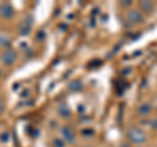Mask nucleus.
<instances>
[{
  "mask_svg": "<svg viewBox=\"0 0 157 147\" xmlns=\"http://www.w3.org/2000/svg\"><path fill=\"white\" fill-rule=\"evenodd\" d=\"M127 138L131 143H135V145H141L147 141V135L139 127H131V129L127 131Z\"/></svg>",
  "mask_w": 157,
  "mask_h": 147,
  "instance_id": "nucleus-1",
  "label": "nucleus"
},
{
  "mask_svg": "<svg viewBox=\"0 0 157 147\" xmlns=\"http://www.w3.org/2000/svg\"><path fill=\"white\" fill-rule=\"evenodd\" d=\"M126 21L128 22V25H136L143 21V14L137 9H130L126 14Z\"/></svg>",
  "mask_w": 157,
  "mask_h": 147,
  "instance_id": "nucleus-2",
  "label": "nucleus"
},
{
  "mask_svg": "<svg viewBox=\"0 0 157 147\" xmlns=\"http://www.w3.org/2000/svg\"><path fill=\"white\" fill-rule=\"evenodd\" d=\"M16 59H17V53L14 50H7V51H4L2 55V61L4 65H7V66L13 65Z\"/></svg>",
  "mask_w": 157,
  "mask_h": 147,
  "instance_id": "nucleus-3",
  "label": "nucleus"
},
{
  "mask_svg": "<svg viewBox=\"0 0 157 147\" xmlns=\"http://www.w3.org/2000/svg\"><path fill=\"white\" fill-rule=\"evenodd\" d=\"M0 14L6 18L12 17L13 16V8H12L11 4H8V3L2 4V6H0Z\"/></svg>",
  "mask_w": 157,
  "mask_h": 147,
  "instance_id": "nucleus-4",
  "label": "nucleus"
},
{
  "mask_svg": "<svg viewBox=\"0 0 157 147\" xmlns=\"http://www.w3.org/2000/svg\"><path fill=\"white\" fill-rule=\"evenodd\" d=\"M62 135H63V138H64V142H73L75 141V133L72 131V129L70 126H64L62 129Z\"/></svg>",
  "mask_w": 157,
  "mask_h": 147,
  "instance_id": "nucleus-5",
  "label": "nucleus"
},
{
  "mask_svg": "<svg viewBox=\"0 0 157 147\" xmlns=\"http://www.w3.org/2000/svg\"><path fill=\"white\" fill-rule=\"evenodd\" d=\"M151 112H152V105L148 104V102H145V104H141V105L139 106V109H137V113H139L141 117L149 116Z\"/></svg>",
  "mask_w": 157,
  "mask_h": 147,
  "instance_id": "nucleus-6",
  "label": "nucleus"
},
{
  "mask_svg": "<svg viewBox=\"0 0 157 147\" xmlns=\"http://www.w3.org/2000/svg\"><path fill=\"white\" fill-rule=\"evenodd\" d=\"M139 7H140V9L143 12L149 13V12H152V9H153V3L152 2H141L139 4Z\"/></svg>",
  "mask_w": 157,
  "mask_h": 147,
  "instance_id": "nucleus-7",
  "label": "nucleus"
},
{
  "mask_svg": "<svg viewBox=\"0 0 157 147\" xmlns=\"http://www.w3.org/2000/svg\"><path fill=\"white\" fill-rule=\"evenodd\" d=\"M58 113L60 114L62 117H64V118H66V117L70 116V108H68L66 104H62L58 108Z\"/></svg>",
  "mask_w": 157,
  "mask_h": 147,
  "instance_id": "nucleus-8",
  "label": "nucleus"
},
{
  "mask_svg": "<svg viewBox=\"0 0 157 147\" xmlns=\"http://www.w3.org/2000/svg\"><path fill=\"white\" fill-rule=\"evenodd\" d=\"M30 28H32V22H28L24 21V24L21 25V29H20V33L22 34V36H25V34H29V32H30Z\"/></svg>",
  "mask_w": 157,
  "mask_h": 147,
  "instance_id": "nucleus-9",
  "label": "nucleus"
},
{
  "mask_svg": "<svg viewBox=\"0 0 157 147\" xmlns=\"http://www.w3.org/2000/svg\"><path fill=\"white\" fill-rule=\"evenodd\" d=\"M64 141H63L62 138H54L52 141V146L54 147H64Z\"/></svg>",
  "mask_w": 157,
  "mask_h": 147,
  "instance_id": "nucleus-10",
  "label": "nucleus"
},
{
  "mask_svg": "<svg viewBox=\"0 0 157 147\" xmlns=\"http://www.w3.org/2000/svg\"><path fill=\"white\" fill-rule=\"evenodd\" d=\"M81 88V83L80 81H73V83H71V85H70V89L71 91H76V89H80Z\"/></svg>",
  "mask_w": 157,
  "mask_h": 147,
  "instance_id": "nucleus-11",
  "label": "nucleus"
},
{
  "mask_svg": "<svg viewBox=\"0 0 157 147\" xmlns=\"http://www.w3.org/2000/svg\"><path fill=\"white\" fill-rule=\"evenodd\" d=\"M149 125H151V127H152L153 130H157V117H155V118H152V120H151Z\"/></svg>",
  "mask_w": 157,
  "mask_h": 147,
  "instance_id": "nucleus-12",
  "label": "nucleus"
},
{
  "mask_svg": "<svg viewBox=\"0 0 157 147\" xmlns=\"http://www.w3.org/2000/svg\"><path fill=\"white\" fill-rule=\"evenodd\" d=\"M0 42H3L2 45H7V43H8V40H4V37H2V38H0Z\"/></svg>",
  "mask_w": 157,
  "mask_h": 147,
  "instance_id": "nucleus-13",
  "label": "nucleus"
},
{
  "mask_svg": "<svg viewBox=\"0 0 157 147\" xmlns=\"http://www.w3.org/2000/svg\"><path fill=\"white\" fill-rule=\"evenodd\" d=\"M2 141H3V142H7V141H8V134H4L3 138H2Z\"/></svg>",
  "mask_w": 157,
  "mask_h": 147,
  "instance_id": "nucleus-14",
  "label": "nucleus"
},
{
  "mask_svg": "<svg viewBox=\"0 0 157 147\" xmlns=\"http://www.w3.org/2000/svg\"><path fill=\"white\" fill-rule=\"evenodd\" d=\"M121 147H131V145L130 143H122Z\"/></svg>",
  "mask_w": 157,
  "mask_h": 147,
  "instance_id": "nucleus-15",
  "label": "nucleus"
},
{
  "mask_svg": "<svg viewBox=\"0 0 157 147\" xmlns=\"http://www.w3.org/2000/svg\"><path fill=\"white\" fill-rule=\"evenodd\" d=\"M2 108H3V105H2V101H0V110H2Z\"/></svg>",
  "mask_w": 157,
  "mask_h": 147,
  "instance_id": "nucleus-16",
  "label": "nucleus"
},
{
  "mask_svg": "<svg viewBox=\"0 0 157 147\" xmlns=\"http://www.w3.org/2000/svg\"><path fill=\"white\" fill-rule=\"evenodd\" d=\"M0 75H2V70H0Z\"/></svg>",
  "mask_w": 157,
  "mask_h": 147,
  "instance_id": "nucleus-17",
  "label": "nucleus"
}]
</instances>
